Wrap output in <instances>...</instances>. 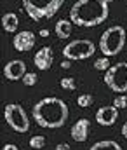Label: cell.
<instances>
[{
	"label": "cell",
	"mask_w": 127,
	"mask_h": 150,
	"mask_svg": "<svg viewBox=\"0 0 127 150\" xmlns=\"http://www.w3.org/2000/svg\"><path fill=\"white\" fill-rule=\"evenodd\" d=\"M30 147L32 149H35V150H40L44 149V145H45V138H44L42 134H35V136H32L30 138Z\"/></svg>",
	"instance_id": "cell-16"
},
{
	"label": "cell",
	"mask_w": 127,
	"mask_h": 150,
	"mask_svg": "<svg viewBox=\"0 0 127 150\" xmlns=\"http://www.w3.org/2000/svg\"><path fill=\"white\" fill-rule=\"evenodd\" d=\"M108 2H112V0H108Z\"/></svg>",
	"instance_id": "cell-27"
},
{
	"label": "cell",
	"mask_w": 127,
	"mask_h": 150,
	"mask_svg": "<svg viewBox=\"0 0 127 150\" xmlns=\"http://www.w3.org/2000/svg\"><path fill=\"white\" fill-rule=\"evenodd\" d=\"M110 2L108 0H77L70 9V19L73 25L89 28L98 26L108 19Z\"/></svg>",
	"instance_id": "cell-2"
},
{
	"label": "cell",
	"mask_w": 127,
	"mask_h": 150,
	"mask_svg": "<svg viewBox=\"0 0 127 150\" xmlns=\"http://www.w3.org/2000/svg\"><path fill=\"white\" fill-rule=\"evenodd\" d=\"M120 131H122V136L127 140V120L124 122V126H122V129H120Z\"/></svg>",
	"instance_id": "cell-25"
},
{
	"label": "cell",
	"mask_w": 127,
	"mask_h": 150,
	"mask_svg": "<svg viewBox=\"0 0 127 150\" xmlns=\"http://www.w3.org/2000/svg\"><path fill=\"white\" fill-rule=\"evenodd\" d=\"M32 115H33V120L40 127L58 129V127H63L66 124L70 110H68V105L61 98L47 96L33 105Z\"/></svg>",
	"instance_id": "cell-1"
},
{
	"label": "cell",
	"mask_w": 127,
	"mask_h": 150,
	"mask_svg": "<svg viewBox=\"0 0 127 150\" xmlns=\"http://www.w3.org/2000/svg\"><path fill=\"white\" fill-rule=\"evenodd\" d=\"M96 52V44L92 40L87 38H79V40H72L70 44H66L63 47V56L66 59L72 61H84L92 58Z\"/></svg>",
	"instance_id": "cell-5"
},
{
	"label": "cell",
	"mask_w": 127,
	"mask_h": 150,
	"mask_svg": "<svg viewBox=\"0 0 127 150\" xmlns=\"http://www.w3.org/2000/svg\"><path fill=\"white\" fill-rule=\"evenodd\" d=\"M56 150H72V149H70L68 143H59V145L56 147Z\"/></svg>",
	"instance_id": "cell-24"
},
{
	"label": "cell",
	"mask_w": 127,
	"mask_h": 150,
	"mask_svg": "<svg viewBox=\"0 0 127 150\" xmlns=\"http://www.w3.org/2000/svg\"><path fill=\"white\" fill-rule=\"evenodd\" d=\"M105 84L108 86V89H112L113 93H127V63H117L112 65L106 74H105Z\"/></svg>",
	"instance_id": "cell-7"
},
{
	"label": "cell",
	"mask_w": 127,
	"mask_h": 150,
	"mask_svg": "<svg viewBox=\"0 0 127 150\" xmlns=\"http://www.w3.org/2000/svg\"><path fill=\"white\" fill-rule=\"evenodd\" d=\"M21 80H23V84H25V86H28V87H30V86H35V84H37L39 77H37V74H33V72H26L25 77H23Z\"/></svg>",
	"instance_id": "cell-20"
},
{
	"label": "cell",
	"mask_w": 127,
	"mask_h": 150,
	"mask_svg": "<svg viewBox=\"0 0 127 150\" xmlns=\"http://www.w3.org/2000/svg\"><path fill=\"white\" fill-rule=\"evenodd\" d=\"M52 61H54V52H52V49L47 45V47H42V49H39L37 52H35V56H33V63H35V67L39 68V70H49L51 67H52Z\"/></svg>",
	"instance_id": "cell-11"
},
{
	"label": "cell",
	"mask_w": 127,
	"mask_h": 150,
	"mask_svg": "<svg viewBox=\"0 0 127 150\" xmlns=\"http://www.w3.org/2000/svg\"><path fill=\"white\" fill-rule=\"evenodd\" d=\"M35 42H37V38L33 35V32H30V30H23L12 37V45L19 52H26V51L33 49Z\"/></svg>",
	"instance_id": "cell-8"
},
{
	"label": "cell",
	"mask_w": 127,
	"mask_h": 150,
	"mask_svg": "<svg viewBox=\"0 0 127 150\" xmlns=\"http://www.w3.org/2000/svg\"><path fill=\"white\" fill-rule=\"evenodd\" d=\"M70 67H72V59H65V61L61 63V68H63V70H68Z\"/></svg>",
	"instance_id": "cell-22"
},
{
	"label": "cell",
	"mask_w": 127,
	"mask_h": 150,
	"mask_svg": "<svg viewBox=\"0 0 127 150\" xmlns=\"http://www.w3.org/2000/svg\"><path fill=\"white\" fill-rule=\"evenodd\" d=\"M2 150H19V149H18V147H16L14 143H5V145H4V149H2Z\"/></svg>",
	"instance_id": "cell-23"
},
{
	"label": "cell",
	"mask_w": 127,
	"mask_h": 150,
	"mask_svg": "<svg viewBox=\"0 0 127 150\" xmlns=\"http://www.w3.org/2000/svg\"><path fill=\"white\" fill-rule=\"evenodd\" d=\"M61 87L65 91H75L77 89V82H75L73 77H63L61 79Z\"/></svg>",
	"instance_id": "cell-18"
},
{
	"label": "cell",
	"mask_w": 127,
	"mask_h": 150,
	"mask_svg": "<svg viewBox=\"0 0 127 150\" xmlns=\"http://www.w3.org/2000/svg\"><path fill=\"white\" fill-rule=\"evenodd\" d=\"M112 65H110V59H108V56H103V58H98L96 61H94V68L96 70H108Z\"/></svg>",
	"instance_id": "cell-19"
},
{
	"label": "cell",
	"mask_w": 127,
	"mask_h": 150,
	"mask_svg": "<svg viewBox=\"0 0 127 150\" xmlns=\"http://www.w3.org/2000/svg\"><path fill=\"white\" fill-rule=\"evenodd\" d=\"M72 30H73V23L72 19H59L54 26V32H56V37L58 38H68L72 35Z\"/></svg>",
	"instance_id": "cell-14"
},
{
	"label": "cell",
	"mask_w": 127,
	"mask_h": 150,
	"mask_svg": "<svg viewBox=\"0 0 127 150\" xmlns=\"http://www.w3.org/2000/svg\"><path fill=\"white\" fill-rule=\"evenodd\" d=\"M112 105L117 107L119 110H120V108H127V96L126 94H119V96H115V100H113Z\"/></svg>",
	"instance_id": "cell-21"
},
{
	"label": "cell",
	"mask_w": 127,
	"mask_h": 150,
	"mask_svg": "<svg viewBox=\"0 0 127 150\" xmlns=\"http://www.w3.org/2000/svg\"><path fill=\"white\" fill-rule=\"evenodd\" d=\"M92 101H94V98H92L89 93L80 94V96L77 98V105H79L80 108H87V107H91V105H92Z\"/></svg>",
	"instance_id": "cell-17"
},
{
	"label": "cell",
	"mask_w": 127,
	"mask_h": 150,
	"mask_svg": "<svg viewBox=\"0 0 127 150\" xmlns=\"http://www.w3.org/2000/svg\"><path fill=\"white\" fill-rule=\"evenodd\" d=\"M21 2H23V9L28 14V18L37 23L56 16L58 11L65 4V0H21Z\"/></svg>",
	"instance_id": "cell-3"
},
{
	"label": "cell",
	"mask_w": 127,
	"mask_h": 150,
	"mask_svg": "<svg viewBox=\"0 0 127 150\" xmlns=\"http://www.w3.org/2000/svg\"><path fill=\"white\" fill-rule=\"evenodd\" d=\"M26 74V65L21 59H11L5 67H4V75L7 80H19Z\"/></svg>",
	"instance_id": "cell-10"
},
{
	"label": "cell",
	"mask_w": 127,
	"mask_h": 150,
	"mask_svg": "<svg viewBox=\"0 0 127 150\" xmlns=\"http://www.w3.org/2000/svg\"><path fill=\"white\" fill-rule=\"evenodd\" d=\"M40 37H49V30L47 28H42L40 30Z\"/></svg>",
	"instance_id": "cell-26"
},
{
	"label": "cell",
	"mask_w": 127,
	"mask_h": 150,
	"mask_svg": "<svg viewBox=\"0 0 127 150\" xmlns=\"http://www.w3.org/2000/svg\"><path fill=\"white\" fill-rule=\"evenodd\" d=\"M4 119L5 122L16 131V133H26L30 129V119L25 108L18 103H9L4 108Z\"/></svg>",
	"instance_id": "cell-6"
},
{
	"label": "cell",
	"mask_w": 127,
	"mask_h": 150,
	"mask_svg": "<svg viewBox=\"0 0 127 150\" xmlns=\"http://www.w3.org/2000/svg\"><path fill=\"white\" fill-rule=\"evenodd\" d=\"M18 26H19V19H18V16L14 12H5L2 16V28L7 33H16Z\"/></svg>",
	"instance_id": "cell-13"
},
{
	"label": "cell",
	"mask_w": 127,
	"mask_h": 150,
	"mask_svg": "<svg viewBox=\"0 0 127 150\" xmlns=\"http://www.w3.org/2000/svg\"><path fill=\"white\" fill-rule=\"evenodd\" d=\"M117 119H119V108L113 107V105L101 107V108H98V112H96V122H98L99 126H105V127L113 126V124L117 122Z\"/></svg>",
	"instance_id": "cell-9"
},
{
	"label": "cell",
	"mask_w": 127,
	"mask_h": 150,
	"mask_svg": "<svg viewBox=\"0 0 127 150\" xmlns=\"http://www.w3.org/2000/svg\"><path fill=\"white\" fill-rule=\"evenodd\" d=\"M89 131H91V124H89V119H79V120H75V124L72 126V129H70V136L75 140V142H79V143H84L85 140L89 138Z\"/></svg>",
	"instance_id": "cell-12"
},
{
	"label": "cell",
	"mask_w": 127,
	"mask_h": 150,
	"mask_svg": "<svg viewBox=\"0 0 127 150\" xmlns=\"http://www.w3.org/2000/svg\"><path fill=\"white\" fill-rule=\"evenodd\" d=\"M124 45H126V28L119 25L106 28L99 38V51L103 52V56L108 58L120 54Z\"/></svg>",
	"instance_id": "cell-4"
},
{
	"label": "cell",
	"mask_w": 127,
	"mask_h": 150,
	"mask_svg": "<svg viewBox=\"0 0 127 150\" xmlns=\"http://www.w3.org/2000/svg\"><path fill=\"white\" fill-rule=\"evenodd\" d=\"M89 150H122V147L113 140H103V142H96Z\"/></svg>",
	"instance_id": "cell-15"
}]
</instances>
